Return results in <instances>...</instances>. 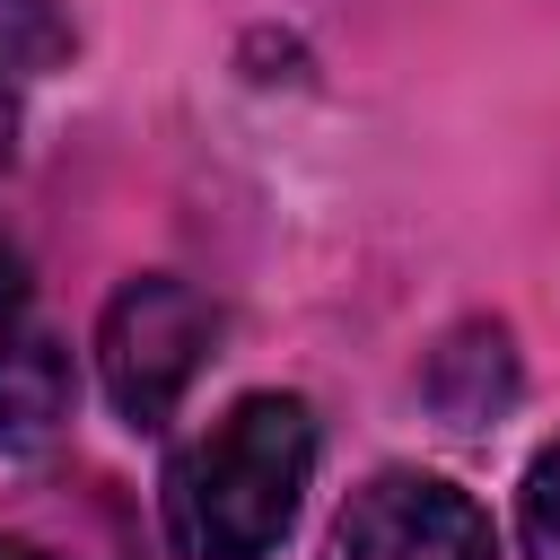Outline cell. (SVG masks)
<instances>
[{"label": "cell", "instance_id": "6da1fadb", "mask_svg": "<svg viewBox=\"0 0 560 560\" xmlns=\"http://www.w3.org/2000/svg\"><path fill=\"white\" fill-rule=\"evenodd\" d=\"M306 481L315 411L298 394H245L166 464V534L184 560H271Z\"/></svg>", "mask_w": 560, "mask_h": 560}, {"label": "cell", "instance_id": "7a4b0ae2", "mask_svg": "<svg viewBox=\"0 0 560 560\" xmlns=\"http://www.w3.org/2000/svg\"><path fill=\"white\" fill-rule=\"evenodd\" d=\"M210 332H219V315H210L201 289L166 280V271L122 280V289L105 298V315H96V376H105L114 411H122L131 429L175 420L184 385H192L201 359H210Z\"/></svg>", "mask_w": 560, "mask_h": 560}, {"label": "cell", "instance_id": "3957f363", "mask_svg": "<svg viewBox=\"0 0 560 560\" xmlns=\"http://www.w3.org/2000/svg\"><path fill=\"white\" fill-rule=\"evenodd\" d=\"M324 560H499L490 516L438 472H376L332 516Z\"/></svg>", "mask_w": 560, "mask_h": 560}, {"label": "cell", "instance_id": "277c9868", "mask_svg": "<svg viewBox=\"0 0 560 560\" xmlns=\"http://www.w3.org/2000/svg\"><path fill=\"white\" fill-rule=\"evenodd\" d=\"M70 420V368L52 341H18L0 350V446H44L52 429Z\"/></svg>", "mask_w": 560, "mask_h": 560}, {"label": "cell", "instance_id": "5b68a950", "mask_svg": "<svg viewBox=\"0 0 560 560\" xmlns=\"http://www.w3.org/2000/svg\"><path fill=\"white\" fill-rule=\"evenodd\" d=\"M516 534H525V560H560V446H542V455L525 464Z\"/></svg>", "mask_w": 560, "mask_h": 560}, {"label": "cell", "instance_id": "8992f818", "mask_svg": "<svg viewBox=\"0 0 560 560\" xmlns=\"http://www.w3.org/2000/svg\"><path fill=\"white\" fill-rule=\"evenodd\" d=\"M70 35H61V18H52V0H0V70H18V61H52Z\"/></svg>", "mask_w": 560, "mask_h": 560}, {"label": "cell", "instance_id": "52a82bcc", "mask_svg": "<svg viewBox=\"0 0 560 560\" xmlns=\"http://www.w3.org/2000/svg\"><path fill=\"white\" fill-rule=\"evenodd\" d=\"M18 324H26V271H18V254L0 245V350H18Z\"/></svg>", "mask_w": 560, "mask_h": 560}, {"label": "cell", "instance_id": "ba28073f", "mask_svg": "<svg viewBox=\"0 0 560 560\" xmlns=\"http://www.w3.org/2000/svg\"><path fill=\"white\" fill-rule=\"evenodd\" d=\"M9 158H18V88L0 79V166H9Z\"/></svg>", "mask_w": 560, "mask_h": 560}, {"label": "cell", "instance_id": "9c48e42d", "mask_svg": "<svg viewBox=\"0 0 560 560\" xmlns=\"http://www.w3.org/2000/svg\"><path fill=\"white\" fill-rule=\"evenodd\" d=\"M0 560H52V551H35V542H18V534H0Z\"/></svg>", "mask_w": 560, "mask_h": 560}]
</instances>
